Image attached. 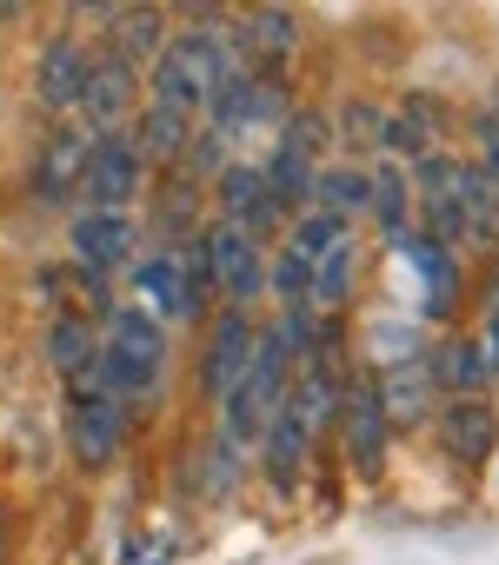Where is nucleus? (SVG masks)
I'll return each instance as SVG.
<instances>
[{
  "instance_id": "f257e3e1",
  "label": "nucleus",
  "mask_w": 499,
  "mask_h": 565,
  "mask_svg": "<svg viewBox=\"0 0 499 565\" xmlns=\"http://www.w3.org/2000/svg\"><path fill=\"white\" fill-rule=\"evenodd\" d=\"M233 74H246V67H240V47H233V28L193 21L187 34H167V47H160V61H153V107L193 120V114L213 107V94H220Z\"/></svg>"
},
{
  "instance_id": "f03ea898",
  "label": "nucleus",
  "mask_w": 499,
  "mask_h": 565,
  "mask_svg": "<svg viewBox=\"0 0 499 565\" xmlns=\"http://www.w3.org/2000/svg\"><path fill=\"white\" fill-rule=\"evenodd\" d=\"M94 380L114 393V399H147L160 380H167V327L147 320L140 307H114L107 327H100V366Z\"/></svg>"
},
{
  "instance_id": "7ed1b4c3",
  "label": "nucleus",
  "mask_w": 499,
  "mask_h": 565,
  "mask_svg": "<svg viewBox=\"0 0 499 565\" xmlns=\"http://www.w3.org/2000/svg\"><path fill=\"white\" fill-rule=\"evenodd\" d=\"M61 426H67V452H74L87 472H94V466H114L120 446H127V399H114L100 380H74Z\"/></svg>"
},
{
  "instance_id": "20e7f679",
  "label": "nucleus",
  "mask_w": 499,
  "mask_h": 565,
  "mask_svg": "<svg viewBox=\"0 0 499 565\" xmlns=\"http://www.w3.org/2000/svg\"><path fill=\"white\" fill-rule=\"evenodd\" d=\"M200 253H206V273H213V294H220L233 313H246V307L267 294V253H261L254 233L213 220V226L200 233Z\"/></svg>"
},
{
  "instance_id": "39448f33",
  "label": "nucleus",
  "mask_w": 499,
  "mask_h": 565,
  "mask_svg": "<svg viewBox=\"0 0 499 565\" xmlns=\"http://www.w3.org/2000/svg\"><path fill=\"white\" fill-rule=\"evenodd\" d=\"M327 147H333V120H327V114H294V120L280 127V147H274V160H267L261 173H267V186H274V200H280L287 213L314 193V173H320Z\"/></svg>"
},
{
  "instance_id": "423d86ee",
  "label": "nucleus",
  "mask_w": 499,
  "mask_h": 565,
  "mask_svg": "<svg viewBox=\"0 0 499 565\" xmlns=\"http://www.w3.org/2000/svg\"><path fill=\"white\" fill-rule=\"evenodd\" d=\"M206 114H213V134H220V140H246L254 127H287V120H294L280 74H233V81L213 94Z\"/></svg>"
},
{
  "instance_id": "0eeeda50",
  "label": "nucleus",
  "mask_w": 499,
  "mask_h": 565,
  "mask_svg": "<svg viewBox=\"0 0 499 565\" xmlns=\"http://www.w3.org/2000/svg\"><path fill=\"white\" fill-rule=\"evenodd\" d=\"M140 173H147V160H140V147H134L127 134L94 140V153H87V180H81L87 213H127V200L140 193Z\"/></svg>"
},
{
  "instance_id": "6e6552de",
  "label": "nucleus",
  "mask_w": 499,
  "mask_h": 565,
  "mask_svg": "<svg viewBox=\"0 0 499 565\" xmlns=\"http://www.w3.org/2000/svg\"><path fill=\"white\" fill-rule=\"evenodd\" d=\"M87 153H94V140H87L81 127H54V134L34 147L28 186H34L47 206H67V200H81V180H87Z\"/></svg>"
},
{
  "instance_id": "1a4fd4ad",
  "label": "nucleus",
  "mask_w": 499,
  "mask_h": 565,
  "mask_svg": "<svg viewBox=\"0 0 499 565\" xmlns=\"http://www.w3.org/2000/svg\"><path fill=\"white\" fill-rule=\"evenodd\" d=\"M87 74H94V54H87L74 34H61V41H47L41 61H34V100H41L54 120H67V114H81Z\"/></svg>"
},
{
  "instance_id": "9d476101",
  "label": "nucleus",
  "mask_w": 499,
  "mask_h": 565,
  "mask_svg": "<svg viewBox=\"0 0 499 565\" xmlns=\"http://www.w3.org/2000/svg\"><path fill=\"white\" fill-rule=\"evenodd\" d=\"M213 193H220V220L226 226H240V233H274L280 220H287V206L274 200V186H267V173L261 167H240V160H226V173L213 180Z\"/></svg>"
},
{
  "instance_id": "9b49d317",
  "label": "nucleus",
  "mask_w": 499,
  "mask_h": 565,
  "mask_svg": "<svg viewBox=\"0 0 499 565\" xmlns=\"http://www.w3.org/2000/svg\"><path fill=\"white\" fill-rule=\"evenodd\" d=\"M254 347H261V327L246 320V313H220L213 320V333H206V353H200V386L213 393V399H226L233 386H240V373H246V360H254Z\"/></svg>"
},
{
  "instance_id": "f8f14e48",
  "label": "nucleus",
  "mask_w": 499,
  "mask_h": 565,
  "mask_svg": "<svg viewBox=\"0 0 499 565\" xmlns=\"http://www.w3.org/2000/svg\"><path fill=\"white\" fill-rule=\"evenodd\" d=\"M340 439H347V459L360 472H380V459H386V413H380L373 373L340 386Z\"/></svg>"
},
{
  "instance_id": "ddd939ff",
  "label": "nucleus",
  "mask_w": 499,
  "mask_h": 565,
  "mask_svg": "<svg viewBox=\"0 0 499 565\" xmlns=\"http://www.w3.org/2000/svg\"><path fill=\"white\" fill-rule=\"evenodd\" d=\"M134 294H140V313L147 320H200L206 307L193 300L187 273H180V253H147L134 259Z\"/></svg>"
},
{
  "instance_id": "4468645a",
  "label": "nucleus",
  "mask_w": 499,
  "mask_h": 565,
  "mask_svg": "<svg viewBox=\"0 0 499 565\" xmlns=\"http://www.w3.org/2000/svg\"><path fill=\"white\" fill-rule=\"evenodd\" d=\"M127 120H134V67L94 61L87 94H81V134L87 140H107V134H127Z\"/></svg>"
},
{
  "instance_id": "2eb2a0df",
  "label": "nucleus",
  "mask_w": 499,
  "mask_h": 565,
  "mask_svg": "<svg viewBox=\"0 0 499 565\" xmlns=\"http://www.w3.org/2000/svg\"><path fill=\"white\" fill-rule=\"evenodd\" d=\"M233 47H240V67L246 74H280L287 54L300 47V21L287 8H254V14L233 28Z\"/></svg>"
},
{
  "instance_id": "dca6fc26",
  "label": "nucleus",
  "mask_w": 499,
  "mask_h": 565,
  "mask_svg": "<svg viewBox=\"0 0 499 565\" xmlns=\"http://www.w3.org/2000/svg\"><path fill=\"white\" fill-rule=\"evenodd\" d=\"M107 61L120 67H153L167 47V14L160 8H107Z\"/></svg>"
},
{
  "instance_id": "f3484780",
  "label": "nucleus",
  "mask_w": 499,
  "mask_h": 565,
  "mask_svg": "<svg viewBox=\"0 0 499 565\" xmlns=\"http://www.w3.org/2000/svg\"><path fill=\"white\" fill-rule=\"evenodd\" d=\"M67 246L87 273H114V266L134 259V220L127 213H81L67 226Z\"/></svg>"
},
{
  "instance_id": "a211bd4d",
  "label": "nucleus",
  "mask_w": 499,
  "mask_h": 565,
  "mask_svg": "<svg viewBox=\"0 0 499 565\" xmlns=\"http://www.w3.org/2000/svg\"><path fill=\"white\" fill-rule=\"evenodd\" d=\"M261 446H267V479H274V492H300V472H307V452H314V426H307L294 406H280Z\"/></svg>"
},
{
  "instance_id": "6ab92c4d",
  "label": "nucleus",
  "mask_w": 499,
  "mask_h": 565,
  "mask_svg": "<svg viewBox=\"0 0 499 565\" xmlns=\"http://www.w3.org/2000/svg\"><path fill=\"white\" fill-rule=\"evenodd\" d=\"M439 433H446V446H453L466 466H479V459L499 452V413H492L486 399H446Z\"/></svg>"
},
{
  "instance_id": "aec40b11",
  "label": "nucleus",
  "mask_w": 499,
  "mask_h": 565,
  "mask_svg": "<svg viewBox=\"0 0 499 565\" xmlns=\"http://www.w3.org/2000/svg\"><path fill=\"white\" fill-rule=\"evenodd\" d=\"M433 147H439V107L426 100V94H413L393 120H386V134H380V153H400V160H433Z\"/></svg>"
},
{
  "instance_id": "412c9836",
  "label": "nucleus",
  "mask_w": 499,
  "mask_h": 565,
  "mask_svg": "<svg viewBox=\"0 0 499 565\" xmlns=\"http://www.w3.org/2000/svg\"><path fill=\"white\" fill-rule=\"evenodd\" d=\"M47 360H54V373L74 386V380H94V366H100V333L81 320V313H61L54 327H47Z\"/></svg>"
},
{
  "instance_id": "4be33fe9",
  "label": "nucleus",
  "mask_w": 499,
  "mask_h": 565,
  "mask_svg": "<svg viewBox=\"0 0 499 565\" xmlns=\"http://www.w3.org/2000/svg\"><path fill=\"white\" fill-rule=\"evenodd\" d=\"M426 373H433V386H446L453 399H479V386H492V373H486L473 333H466V340H446V347L426 360Z\"/></svg>"
},
{
  "instance_id": "5701e85b",
  "label": "nucleus",
  "mask_w": 499,
  "mask_h": 565,
  "mask_svg": "<svg viewBox=\"0 0 499 565\" xmlns=\"http://www.w3.org/2000/svg\"><path fill=\"white\" fill-rule=\"evenodd\" d=\"M353 279H360V239L347 233V239H333V246L320 253V266H314V307H320V313L347 307V300H353Z\"/></svg>"
},
{
  "instance_id": "b1692460",
  "label": "nucleus",
  "mask_w": 499,
  "mask_h": 565,
  "mask_svg": "<svg viewBox=\"0 0 499 565\" xmlns=\"http://www.w3.org/2000/svg\"><path fill=\"white\" fill-rule=\"evenodd\" d=\"M134 147H140V160H180L187 153V140H193V120L187 114H167V107H140V127L127 134Z\"/></svg>"
},
{
  "instance_id": "393cba45",
  "label": "nucleus",
  "mask_w": 499,
  "mask_h": 565,
  "mask_svg": "<svg viewBox=\"0 0 499 565\" xmlns=\"http://www.w3.org/2000/svg\"><path fill=\"white\" fill-rule=\"evenodd\" d=\"M314 213H327V220H353V213H367V173L360 167H320L314 173Z\"/></svg>"
},
{
  "instance_id": "a878e982",
  "label": "nucleus",
  "mask_w": 499,
  "mask_h": 565,
  "mask_svg": "<svg viewBox=\"0 0 499 565\" xmlns=\"http://www.w3.org/2000/svg\"><path fill=\"white\" fill-rule=\"evenodd\" d=\"M426 386H433L426 360H413V366H386V373L373 380V393H380V413H386V426H400V419H420V406H426Z\"/></svg>"
},
{
  "instance_id": "bb28decb",
  "label": "nucleus",
  "mask_w": 499,
  "mask_h": 565,
  "mask_svg": "<svg viewBox=\"0 0 499 565\" xmlns=\"http://www.w3.org/2000/svg\"><path fill=\"white\" fill-rule=\"evenodd\" d=\"M406 200H413V180H406L400 167L367 173V206L380 213V226H386V233H400V226H406Z\"/></svg>"
},
{
  "instance_id": "cd10ccee",
  "label": "nucleus",
  "mask_w": 499,
  "mask_h": 565,
  "mask_svg": "<svg viewBox=\"0 0 499 565\" xmlns=\"http://www.w3.org/2000/svg\"><path fill=\"white\" fill-rule=\"evenodd\" d=\"M413 266H420V279H426V313H446V300H453V287H459V273H453L446 246L413 239Z\"/></svg>"
},
{
  "instance_id": "c85d7f7f",
  "label": "nucleus",
  "mask_w": 499,
  "mask_h": 565,
  "mask_svg": "<svg viewBox=\"0 0 499 565\" xmlns=\"http://www.w3.org/2000/svg\"><path fill=\"white\" fill-rule=\"evenodd\" d=\"M347 140H353V153H380V134H386V114H373V107H347Z\"/></svg>"
},
{
  "instance_id": "c756f323",
  "label": "nucleus",
  "mask_w": 499,
  "mask_h": 565,
  "mask_svg": "<svg viewBox=\"0 0 499 565\" xmlns=\"http://www.w3.org/2000/svg\"><path fill=\"white\" fill-rule=\"evenodd\" d=\"M473 347H479V360H486V373L499 380V313H486V327L473 333Z\"/></svg>"
},
{
  "instance_id": "7c9ffc66",
  "label": "nucleus",
  "mask_w": 499,
  "mask_h": 565,
  "mask_svg": "<svg viewBox=\"0 0 499 565\" xmlns=\"http://www.w3.org/2000/svg\"><path fill=\"white\" fill-rule=\"evenodd\" d=\"M486 307H492V313H499V273H492V294H486Z\"/></svg>"
},
{
  "instance_id": "2f4dec72",
  "label": "nucleus",
  "mask_w": 499,
  "mask_h": 565,
  "mask_svg": "<svg viewBox=\"0 0 499 565\" xmlns=\"http://www.w3.org/2000/svg\"><path fill=\"white\" fill-rule=\"evenodd\" d=\"M492 120H499V100H492Z\"/></svg>"
}]
</instances>
